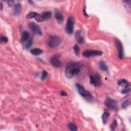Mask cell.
Returning a JSON list of instances; mask_svg holds the SVG:
<instances>
[{
  "mask_svg": "<svg viewBox=\"0 0 131 131\" xmlns=\"http://www.w3.org/2000/svg\"><path fill=\"white\" fill-rule=\"evenodd\" d=\"M42 16L43 17L45 20H48L50 19L52 17V13L50 11H46L44 12L42 14Z\"/></svg>",
  "mask_w": 131,
  "mask_h": 131,
  "instance_id": "cell-19",
  "label": "cell"
},
{
  "mask_svg": "<svg viewBox=\"0 0 131 131\" xmlns=\"http://www.w3.org/2000/svg\"><path fill=\"white\" fill-rule=\"evenodd\" d=\"M99 67L102 71H108L109 70V68L108 66L106 65V63L102 60L100 61L99 63Z\"/></svg>",
  "mask_w": 131,
  "mask_h": 131,
  "instance_id": "cell-14",
  "label": "cell"
},
{
  "mask_svg": "<svg viewBox=\"0 0 131 131\" xmlns=\"http://www.w3.org/2000/svg\"><path fill=\"white\" fill-rule=\"evenodd\" d=\"M34 19L38 22H42L45 21L43 17L42 16V15L39 14V13H38L37 16L35 17Z\"/></svg>",
  "mask_w": 131,
  "mask_h": 131,
  "instance_id": "cell-24",
  "label": "cell"
},
{
  "mask_svg": "<svg viewBox=\"0 0 131 131\" xmlns=\"http://www.w3.org/2000/svg\"><path fill=\"white\" fill-rule=\"evenodd\" d=\"M42 50L39 48H33L30 50V52L34 55H39L42 53Z\"/></svg>",
  "mask_w": 131,
  "mask_h": 131,
  "instance_id": "cell-16",
  "label": "cell"
},
{
  "mask_svg": "<svg viewBox=\"0 0 131 131\" xmlns=\"http://www.w3.org/2000/svg\"><path fill=\"white\" fill-rule=\"evenodd\" d=\"M75 38L78 44L83 45L85 43V39L82 35L81 30H77L75 33Z\"/></svg>",
  "mask_w": 131,
  "mask_h": 131,
  "instance_id": "cell-11",
  "label": "cell"
},
{
  "mask_svg": "<svg viewBox=\"0 0 131 131\" xmlns=\"http://www.w3.org/2000/svg\"><path fill=\"white\" fill-rule=\"evenodd\" d=\"M60 55L57 54L54 55L50 59V63L51 65L55 68H59L62 66V63L59 60Z\"/></svg>",
  "mask_w": 131,
  "mask_h": 131,
  "instance_id": "cell-8",
  "label": "cell"
},
{
  "mask_svg": "<svg viewBox=\"0 0 131 131\" xmlns=\"http://www.w3.org/2000/svg\"><path fill=\"white\" fill-rule=\"evenodd\" d=\"M47 76H48V73L44 70L43 71H42V77H41V79L42 80H44L47 77Z\"/></svg>",
  "mask_w": 131,
  "mask_h": 131,
  "instance_id": "cell-30",
  "label": "cell"
},
{
  "mask_svg": "<svg viewBox=\"0 0 131 131\" xmlns=\"http://www.w3.org/2000/svg\"><path fill=\"white\" fill-rule=\"evenodd\" d=\"M29 37V33L26 31H25L22 33V37H21V41L23 42H26L27 41H28V39Z\"/></svg>",
  "mask_w": 131,
  "mask_h": 131,
  "instance_id": "cell-17",
  "label": "cell"
},
{
  "mask_svg": "<svg viewBox=\"0 0 131 131\" xmlns=\"http://www.w3.org/2000/svg\"><path fill=\"white\" fill-rule=\"evenodd\" d=\"M60 95L62 96H67V94L65 92H64V91H62V92H61L60 93Z\"/></svg>",
  "mask_w": 131,
  "mask_h": 131,
  "instance_id": "cell-33",
  "label": "cell"
},
{
  "mask_svg": "<svg viewBox=\"0 0 131 131\" xmlns=\"http://www.w3.org/2000/svg\"><path fill=\"white\" fill-rule=\"evenodd\" d=\"M73 49H74L75 54L77 56H80V47H79L77 45H75V46L73 48Z\"/></svg>",
  "mask_w": 131,
  "mask_h": 131,
  "instance_id": "cell-25",
  "label": "cell"
},
{
  "mask_svg": "<svg viewBox=\"0 0 131 131\" xmlns=\"http://www.w3.org/2000/svg\"><path fill=\"white\" fill-rule=\"evenodd\" d=\"M22 10V5L20 3H17L14 6L13 15L14 16H18L21 13Z\"/></svg>",
  "mask_w": 131,
  "mask_h": 131,
  "instance_id": "cell-13",
  "label": "cell"
},
{
  "mask_svg": "<svg viewBox=\"0 0 131 131\" xmlns=\"http://www.w3.org/2000/svg\"><path fill=\"white\" fill-rule=\"evenodd\" d=\"M115 44L117 48L118 57L120 59H123L124 57V52L123 44L118 39H115Z\"/></svg>",
  "mask_w": 131,
  "mask_h": 131,
  "instance_id": "cell-9",
  "label": "cell"
},
{
  "mask_svg": "<svg viewBox=\"0 0 131 131\" xmlns=\"http://www.w3.org/2000/svg\"><path fill=\"white\" fill-rule=\"evenodd\" d=\"M124 3V6L125 8L127 9V11L130 13L131 12V1L130 0H127V1H123Z\"/></svg>",
  "mask_w": 131,
  "mask_h": 131,
  "instance_id": "cell-20",
  "label": "cell"
},
{
  "mask_svg": "<svg viewBox=\"0 0 131 131\" xmlns=\"http://www.w3.org/2000/svg\"><path fill=\"white\" fill-rule=\"evenodd\" d=\"M38 13H35V12H31V13H29L26 16V18L27 19H31L32 18H35V17L37 16Z\"/></svg>",
  "mask_w": 131,
  "mask_h": 131,
  "instance_id": "cell-23",
  "label": "cell"
},
{
  "mask_svg": "<svg viewBox=\"0 0 131 131\" xmlns=\"http://www.w3.org/2000/svg\"><path fill=\"white\" fill-rule=\"evenodd\" d=\"M0 5H1V11H2V10H3V4H2V2H1L0 3Z\"/></svg>",
  "mask_w": 131,
  "mask_h": 131,
  "instance_id": "cell-34",
  "label": "cell"
},
{
  "mask_svg": "<svg viewBox=\"0 0 131 131\" xmlns=\"http://www.w3.org/2000/svg\"><path fill=\"white\" fill-rule=\"evenodd\" d=\"M61 39L57 36H50L48 40V46L51 48L57 47L61 43Z\"/></svg>",
  "mask_w": 131,
  "mask_h": 131,
  "instance_id": "cell-3",
  "label": "cell"
},
{
  "mask_svg": "<svg viewBox=\"0 0 131 131\" xmlns=\"http://www.w3.org/2000/svg\"><path fill=\"white\" fill-rule=\"evenodd\" d=\"M83 12H84V16H86V17H88V14L86 13V7H85L84 8V10H83Z\"/></svg>",
  "mask_w": 131,
  "mask_h": 131,
  "instance_id": "cell-32",
  "label": "cell"
},
{
  "mask_svg": "<svg viewBox=\"0 0 131 131\" xmlns=\"http://www.w3.org/2000/svg\"><path fill=\"white\" fill-rule=\"evenodd\" d=\"M90 83L96 87L101 86V80L99 73H96L90 76Z\"/></svg>",
  "mask_w": 131,
  "mask_h": 131,
  "instance_id": "cell-5",
  "label": "cell"
},
{
  "mask_svg": "<svg viewBox=\"0 0 131 131\" xmlns=\"http://www.w3.org/2000/svg\"><path fill=\"white\" fill-rule=\"evenodd\" d=\"M0 41L3 43H6L8 41V39L6 36H1V38H0Z\"/></svg>",
  "mask_w": 131,
  "mask_h": 131,
  "instance_id": "cell-29",
  "label": "cell"
},
{
  "mask_svg": "<svg viewBox=\"0 0 131 131\" xmlns=\"http://www.w3.org/2000/svg\"><path fill=\"white\" fill-rule=\"evenodd\" d=\"M117 126V122L116 120H114L113 122V123L111 125V130L114 131L116 129V128Z\"/></svg>",
  "mask_w": 131,
  "mask_h": 131,
  "instance_id": "cell-28",
  "label": "cell"
},
{
  "mask_svg": "<svg viewBox=\"0 0 131 131\" xmlns=\"http://www.w3.org/2000/svg\"><path fill=\"white\" fill-rule=\"evenodd\" d=\"M6 2L8 4V5L10 7L13 6L15 3L14 1H6Z\"/></svg>",
  "mask_w": 131,
  "mask_h": 131,
  "instance_id": "cell-31",
  "label": "cell"
},
{
  "mask_svg": "<svg viewBox=\"0 0 131 131\" xmlns=\"http://www.w3.org/2000/svg\"><path fill=\"white\" fill-rule=\"evenodd\" d=\"M118 84L120 86H123L125 88L127 87L130 86V84L128 81L127 80H124V79H122V80H120L118 81Z\"/></svg>",
  "mask_w": 131,
  "mask_h": 131,
  "instance_id": "cell-15",
  "label": "cell"
},
{
  "mask_svg": "<svg viewBox=\"0 0 131 131\" xmlns=\"http://www.w3.org/2000/svg\"><path fill=\"white\" fill-rule=\"evenodd\" d=\"M32 39H29L28 41H27V42L26 43L25 45V48L26 49H28L30 47H31V46L32 45Z\"/></svg>",
  "mask_w": 131,
  "mask_h": 131,
  "instance_id": "cell-26",
  "label": "cell"
},
{
  "mask_svg": "<svg viewBox=\"0 0 131 131\" xmlns=\"http://www.w3.org/2000/svg\"><path fill=\"white\" fill-rule=\"evenodd\" d=\"M69 127V129H70V130L72 131H77V126H76V124L73 123H69L68 125Z\"/></svg>",
  "mask_w": 131,
  "mask_h": 131,
  "instance_id": "cell-22",
  "label": "cell"
},
{
  "mask_svg": "<svg viewBox=\"0 0 131 131\" xmlns=\"http://www.w3.org/2000/svg\"><path fill=\"white\" fill-rule=\"evenodd\" d=\"M131 92V87H127L125 88V89L122 90L121 91V93L123 94H127Z\"/></svg>",
  "mask_w": 131,
  "mask_h": 131,
  "instance_id": "cell-27",
  "label": "cell"
},
{
  "mask_svg": "<svg viewBox=\"0 0 131 131\" xmlns=\"http://www.w3.org/2000/svg\"><path fill=\"white\" fill-rule=\"evenodd\" d=\"M83 56L86 57H90L92 56H100L103 54L102 51L98 50H87L83 52Z\"/></svg>",
  "mask_w": 131,
  "mask_h": 131,
  "instance_id": "cell-7",
  "label": "cell"
},
{
  "mask_svg": "<svg viewBox=\"0 0 131 131\" xmlns=\"http://www.w3.org/2000/svg\"><path fill=\"white\" fill-rule=\"evenodd\" d=\"M28 26L29 28L32 30V31L39 35H42V33L41 28H40L37 24L34 22H30L28 24Z\"/></svg>",
  "mask_w": 131,
  "mask_h": 131,
  "instance_id": "cell-10",
  "label": "cell"
},
{
  "mask_svg": "<svg viewBox=\"0 0 131 131\" xmlns=\"http://www.w3.org/2000/svg\"><path fill=\"white\" fill-rule=\"evenodd\" d=\"M81 63L77 62H71L67 65L65 69V74L68 78H72L80 72Z\"/></svg>",
  "mask_w": 131,
  "mask_h": 131,
  "instance_id": "cell-1",
  "label": "cell"
},
{
  "mask_svg": "<svg viewBox=\"0 0 131 131\" xmlns=\"http://www.w3.org/2000/svg\"><path fill=\"white\" fill-rule=\"evenodd\" d=\"M105 104L106 107L112 110H115L117 107V101L116 100L109 97L106 98Z\"/></svg>",
  "mask_w": 131,
  "mask_h": 131,
  "instance_id": "cell-6",
  "label": "cell"
},
{
  "mask_svg": "<svg viewBox=\"0 0 131 131\" xmlns=\"http://www.w3.org/2000/svg\"><path fill=\"white\" fill-rule=\"evenodd\" d=\"M76 87L77 88L78 93L80 94L82 97H83L84 98H86L87 99H92L93 96L92 94H91V93L90 92H89V91L85 89V88L82 86V85L79 84H76Z\"/></svg>",
  "mask_w": 131,
  "mask_h": 131,
  "instance_id": "cell-2",
  "label": "cell"
},
{
  "mask_svg": "<svg viewBox=\"0 0 131 131\" xmlns=\"http://www.w3.org/2000/svg\"><path fill=\"white\" fill-rule=\"evenodd\" d=\"M74 23L75 20L73 17H68L66 25V31L68 34H72L73 33Z\"/></svg>",
  "mask_w": 131,
  "mask_h": 131,
  "instance_id": "cell-4",
  "label": "cell"
},
{
  "mask_svg": "<svg viewBox=\"0 0 131 131\" xmlns=\"http://www.w3.org/2000/svg\"><path fill=\"white\" fill-rule=\"evenodd\" d=\"M130 99H127L123 103H122L121 108L123 109H127L128 106L130 105Z\"/></svg>",
  "mask_w": 131,
  "mask_h": 131,
  "instance_id": "cell-21",
  "label": "cell"
},
{
  "mask_svg": "<svg viewBox=\"0 0 131 131\" xmlns=\"http://www.w3.org/2000/svg\"><path fill=\"white\" fill-rule=\"evenodd\" d=\"M109 116H110V114L108 111H105L104 113H103V114L102 116V119L103 123L105 124H106V123H107Z\"/></svg>",
  "mask_w": 131,
  "mask_h": 131,
  "instance_id": "cell-18",
  "label": "cell"
},
{
  "mask_svg": "<svg viewBox=\"0 0 131 131\" xmlns=\"http://www.w3.org/2000/svg\"><path fill=\"white\" fill-rule=\"evenodd\" d=\"M55 17L58 23L59 24H62L63 22V14L61 13L57 9L55 10Z\"/></svg>",
  "mask_w": 131,
  "mask_h": 131,
  "instance_id": "cell-12",
  "label": "cell"
}]
</instances>
